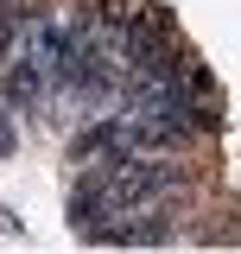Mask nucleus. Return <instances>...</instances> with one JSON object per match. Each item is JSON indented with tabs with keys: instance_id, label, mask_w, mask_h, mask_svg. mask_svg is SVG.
Wrapping results in <instances>:
<instances>
[{
	"instance_id": "1",
	"label": "nucleus",
	"mask_w": 241,
	"mask_h": 254,
	"mask_svg": "<svg viewBox=\"0 0 241 254\" xmlns=\"http://www.w3.org/2000/svg\"><path fill=\"white\" fill-rule=\"evenodd\" d=\"M13 121H19V115H13V108H0V159H6L13 146H19V133H13Z\"/></svg>"
},
{
	"instance_id": "2",
	"label": "nucleus",
	"mask_w": 241,
	"mask_h": 254,
	"mask_svg": "<svg viewBox=\"0 0 241 254\" xmlns=\"http://www.w3.org/2000/svg\"><path fill=\"white\" fill-rule=\"evenodd\" d=\"M0 235H26V222L13 216V210H0Z\"/></svg>"
}]
</instances>
